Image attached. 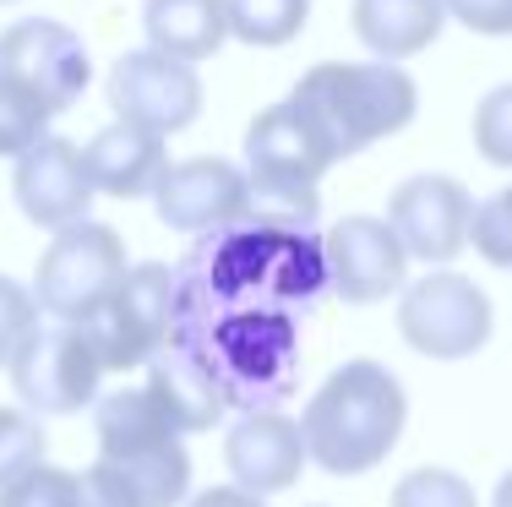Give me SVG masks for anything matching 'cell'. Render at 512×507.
I'll return each mask as SVG.
<instances>
[{
  "label": "cell",
  "instance_id": "6da1fadb",
  "mask_svg": "<svg viewBox=\"0 0 512 507\" xmlns=\"http://www.w3.org/2000/svg\"><path fill=\"white\" fill-rule=\"evenodd\" d=\"M404 420V382L382 360H349L300 409V437H306L311 464H322L327 475H365L398 448Z\"/></svg>",
  "mask_w": 512,
  "mask_h": 507
},
{
  "label": "cell",
  "instance_id": "7a4b0ae2",
  "mask_svg": "<svg viewBox=\"0 0 512 507\" xmlns=\"http://www.w3.org/2000/svg\"><path fill=\"white\" fill-rule=\"evenodd\" d=\"M289 99L316 126L333 159H349V153L404 131L420 110L414 77L387 60H322L295 82Z\"/></svg>",
  "mask_w": 512,
  "mask_h": 507
},
{
  "label": "cell",
  "instance_id": "3957f363",
  "mask_svg": "<svg viewBox=\"0 0 512 507\" xmlns=\"http://www.w3.org/2000/svg\"><path fill=\"white\" fill-rule=\"evenodd\" d=\"M338 159L316 126L295 110V99L267 104L246 131V186H251V219L267 229H300L316 224V180Z\"/></svg>",
  "mask_w": 512,
  "mask_h": 507
},
{
  "label": "cell",
  "instance_id": "277c9868",
  "mask_svg": "<svg viewBox=\"0 0 512 507\" xmlns=\"http://www.w3.org/2000/svg\"><path fill=\"white\" fill-rule=\"evenodd\" d=\"M175 289L180 284L164 262H142V268H131L120 279V289L93 317L71 322V328L93 344L104 371L153 366V355H164L169 328H175Z\"/></svg>",
  "mask_w": 512,
  "mask_h": 507
},
{
  "label": "cell",
  "instance_id": "5b68a950",
  "mask_svg": "<svg viewBox=\"0 0 512 507\" xmlns=\"http://www.w3.org/2000/svg\"><path fill=\"white\" fill-rule=\"evenodd\" d=\"M126 273H131L126 240L99 219H82V224L50 235V246L39 257V273H33V300L55 322H82L115 295Z\"/></svg>",
  "mask_w": 512,
  "mask_h": 507
},
{
  "label": "cell",
  "instance_id": "8992f818",
  "mask_svg": "<svg viewBox=\"0 0 512 507\" xmlns=\"http://www.w3.org/2000/svg\"><path fill=\"white\" fill-rule=\"evenodd\" d=\"M398 333L425 360H469L491 338V295L453 268H431L398 300Z\"/></svg>",
  "mask_w": 512,
  "mask_h": 507
},
{
  "label": "cell",
  "instance_id": "52a82bcc",
  "mask_svg": "<svg viewBox=\"0 0 512 507\" xmlns=\"http://www.w3.org/2000/svg\"><path fill=\"white\" fill-rule=\"evenodd\" d=\"M11 388H17L22 409L33 420L39 415H77L99 398V355L71 322H55V328H33L22 338V349L11 355Z\"/></svg>",
  "mask_w": 512,
  "mask_h": 507
},
{
  "label": "cell",
  "instance_id": "ba28073f",
  "mask_svg": "<svg viewBox=\"0 0 512 507\" xmlns=\"http://www.w3.org/2000/svg\"><path fill=\"white\" fill-rule=\"evenodd\" d=\"M109 104H115V120H126V126L175 137L202 115V77L197 66L169 60L158 50H126L109 71Z\"/></svg>",
  "mask_w": 512,
  "mask_h": 507
},
{
  "label": "cell",
  "instance_id": "9c48e42d",
  "mask_svg": "<svg viewBox=\"0 0 512 507\" xmlns=\"http://www.w3.org/2000/svg\"><path fill=\"white\" fill-rule=\"evenodd\" d=\"M0 77H17L28 93H39L44 110L60 115L82 99L93 66H88V44H82L77 28L55 17H28L11 22L0 33Z\"/></svg>",
  "mask_w": 512,
  "mask_h": 507
},
{
  "label": "cell",
  "instance_id": "30bf717a",
  "mask_svg": "<svg viewBox=\"0 0 512 507\" xmlns=\"http://www.w3.org/2000/svg\"><path fill=\"white\" fill-rule=\"evenodd\" d=\"M469 219L474 197L453 175H409L387 197V224H393L398 246L425 268H447L469 246Z\"/></svg>",
  "mask_w": 512,
  "mask_h": 507
},
{
  "label": "cell",
  "instance_id": "8fae6325",
  "mask_svg": "<svg viewBox=\"0 0 512 507\" xmlns=\"http://www.w3.org/2000/svg\"><path fill=\"white\" fill-rule=\"evenodd\" d=\"M327 279L344 306H376L393 289H409V251L398 246L393 224L371 219V213H349L327 229L322 240Z\"/></svg>",
  "mask_w": 512,
  "mask_h": 507
},
{
  "label": "cell",
  "instance_id": "7c38bea8",
  "mask_svg": "<svg viewBox=\"0 0 512 507\" xmlns=\"http://www.w3.org/2000/svg\"><path fill=\"white\" fill-rule=\"evenodd\" d=\"M153 213L158 224L180 229V235H207V229H229L251 219V186L246 169L229 159H180L164 169L153 186Z\"/></svg>",
  "mask_w": 512,
  "mask_h": 507
},
{
  "label": "cell",
  "instance_id": "4fadbf2b",
  "mask_svg": "<svg viewBox=\"0 0 512 507\" xmlns=\"http://www.w3.org/2000/svg\"><path fill=\"white\" fill-rule=\"evenodd\" d=\"M11 191H17V208L28 213V224L55 229V235L88 219V202L99 197L88 180V164H82V148L71 137H55V131L17 159Z\"/></svg>",
  "mask_w": 512,
  "mask_h": 507
},
{
  "label": "cell",
  "instance_id": "5bb4252c",
  "mask_svg": "<svg viewBox=\"0 0 512 507\" xmlns=\"http://www.w3.org/2000/svg\"><path fill=\"white\" fill-rule=\"evenodd\" d=\"M224 464L235 475L240 491L251 497H273L300 480V469L311 464L300 420L278 415V409H251L246 420H235V431L224 437Z\"/></svg>",
  "mask_w": 512,
  "mask_h": 507
},
{
  "label": "cell",
  "instance_id": "9a60e30c",
  "mask_svg": "<svg viewBox=\"0 0 512 507\" xmlns=\"http://www.w3.org/2000/svg\"><path fill=\"white\" fill-rule=\"evenodd\" d=\"M82 480L93 507H180L191 502V453L180 442H164L131 458H93Z\"/></svg>",
  "mask_w": 512,
  "mask_h": 507
},
{
  "label": "cell",
  "instance_id": "2e32d148",
  "mask_svg": "<svg viewBox=\"0 0 512 507\" xmlns=\"http://www.w3.org/2000/svg\"><path fill=\"white\" fill-rule=\"evenodd\" d=\"M148 393L164 409V420L175 426V437L213 431L229 409V388L218 377V366L207 355H197L191 344H164V355H153Z\"/></svg>",
  "mask_w": 512,
  "mask_h": 507
},
{
  "label": "cell",
  "instance_id": "e0dca14e",
  "mask_svg": "<svg viewBox=\"0 0 512 507\" xmlns=\"http://www.w3.org/2000/svg\"><path fill=\"white\" fill-rule=\"evenodd\" d=\"M82 164H88L93 191L120 197V202H137V197H153V186L164 180L169 148H164V137H153V131L126 126V120H109L104 131H93L88 148H82Z\"/></svg>",
  "mask_w": 512,
  "mask_h": 507
},
{
  "label": "cell",
  "instance_id": "ac0fdd59",
  "mask_svg": "<svg viewBox=\"0 0 512 507\" xmlns=\"http://www.w3.org/2000/svg\"><path fill=\"white\" fill-rule=\"evenodd\" d=\"M349 17H355V39L365 50L398 66L436 44V33L447 28V0H355Z\"/></svg>",
  "mask_w": 512,
  "mask_h": 507
},
{
  "label": "cell",
  "instance_id": "d6986e66",
  "mask_svg": "<svg viewBox=\"0 0 512 507\" xmlns=\"http://www.w3.org/2000/svg\"><path fill=\"white\" fill-rule=\"evenodd\" d=\"M142 28H148V50L197 66L229 39V6L224 0H142Z\"/></svg>",
  "mask_w": 512,
  "mask_h": 507
},
{
  "label": "cell",
  "instance_id": "ffe728a7",
  "mask_svg": "<svg viewBox=\"0 0 512 507\" xmlns=\"http://www.w3.org/2000/svg\"><path fill=\"white\" fill-rule=\"evenodd\" d=\"M93 426H99V458H131V453L164 448V442H180L148 388H120V393L99 398Z\"/></svg>",
  "mask_w": 512,
  "mask_h": 507
},
{
  "label": "cell",
  "instance_id": "44dd1931",
  "mask_svg": "<svg viewBox=\"0 0 512 507\" xmlns=\"http://www.w3.org/2000/svg\"><path fill=\"white\" fill-rule=\"evenodd\" d=\"M229 6V33L251 50H284L300 39L311 17V0H224Z\"/></svg>",
  "mask_w": 512,
  "mask_h": 507
},
{
  "label": "cell",
  "instance_id": "7402d4cb",
  "mask_svg": "<svg viewBox=\"0 0 512 507\" xmlns=\"http://www.w3.org/2000/svg\"><path fill=\"white\" fill-rule=\"evenodd\" d=\"M50 110L39 93H28L17 77H0V159H22L50 137Z\"/></svg>",
  "mask_w": 512,
  "mask_h": 507
},
{
  "label": "cell",
  "instance_id": "603a6c76",
  "mask_svg": "<svg viewBox=\"0 0 512 507\" xmlns=\"http://www.w3.org/2000/svg\"><path fill=\"white\" fill-rule=\"evenodd\" d=\"M0 507H93L88 497V480L77 469H60V464H39L17 480V486L0 491Z\"/></svg>",
  "mask_w": 512,
  "mask_h": 507
},
{
  "label": "cell",
  "instance_id": "cb8c5ba5",
  "mask_svg": "<svg viewBox=\"0 0 512 507\" xmlns=\"http://www.w3.org/2000/svg\"><path fill=\"white\" fill-rule=\"evenodd\" d=\"M393 507H480V497H474V486L458 469L420 464L393 486Z\"/></svg>",
  "mask_w": 512,
  "mask_h": 507
},
{
  "label": "cell",
  "instance_id": "d4e9b609",
  "mask_svg": "<svg viewBox=\"0 0 512 507\" xmlns=\"http://www.w3.org/2000/svg\"><path fill=\"white\" fill-rule=\"evenodd\" d=\"M44 464V426L28 409H0V491Z\"/></svg>",
  "mask_w": 512,
  "mask_h": 507
},
{
  "label": "cell",
  "instance_id": "484cf974",
  "mask_svg": "<svg viewBox=\"0 0 512 507\" xmlns=\"http://www.w3.org/2000/svg\"><path fill=\"white\" fill-rule=\"evenodd\" d=\"M469 246L480 251L491 268H507L512 273V186L496 191V197H485V202H474Z\"/></svg>",
  "mask_w": 512,
  "mask_h": 507
},
{
  "label": "cell",
  "instance_id": "4316f807",
  "mask_svg": "<svg viewBox=\"0 0 512 507\" xmlns=\"http://www.w3.org/2000/svg\"><path fill=\"white\" fill-rule=\"evenodd\" d=\"M474 148H480L485 164L512 169V82L491 88L474 104Z\"/></svg>",
  "mask_w": 512,
  "mask_h": 507
},
{
  "label": "cell",
  "instance_id": "83f0119b",
  "mask_svg": "<svg viewBox=\"0 0 512 507\" xmlns=\"http://www.w3.org/2000/svg\"><path fill=\"white\" fill-rule=\"evenodd\" d=\"M39 328V300L28 284L0 273V366H11V355L22 349V338Z\"/></svg>",
  "mask_w": 512,
  "mask_h": 507
},
{
  "label": "cell",
  "instance_id": "f1b7e54d",
  "mask_svg": "<svg viewBox=\"0 0 512 507\" xmlns=\"http://www.w3.org/2000/svg\"><path fill=\"white\" fill-rule=\"evenodd\" d=\"M447 17H458L469 33H485V39H507L512 0H447Z\"/></svg>",
  "mask_w": 512,
  "mask_h": 507
},
{
  "label": "cell",
  "instance_id": "f546056e",
  "mask_svg": "<svg viewBox=\"0 0 512 507\" xmlns=\"http://www.w3.org/2000/svg\"><path fill=\"white\" fill-rule=\"evenodd\" d=\"M186 507H267V502L251 497V491H240V486H207V491H197Z\"/></svg>",
  "mask_w": 512,
  "mask_h": 507
},
{
  "label": "cell",
  "instance_id": "4dcf8cb0",
  "mask_svg": "<svg viewBox=\"0 0 512 507\" xmlns=\"http://www.w3.org/2000/svg\"><path fill=\"white\" fill-rule=\"evenodd\" d=\"M491 507H512V469H507V475H502V486L491 491Z\"/></svg>",
  "mask_w": 512,
  "mask_h": 507
},
{
  "label": "cell",
  "instance_id": "1f68e13d",
  "mask_svg": "<svg viewBox=\"0 0 512 507\" xmlns=\"http://www.w3.org/2000/svg\"><path fill=\"white\" fill-rule=\"evenodd\" d=\"M0 6H11V0H0Z\"/></svg>",
  "mask_w": 512,
  "mask_h": 507
}]
</instances>
